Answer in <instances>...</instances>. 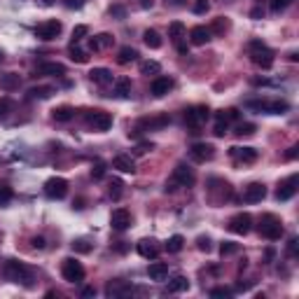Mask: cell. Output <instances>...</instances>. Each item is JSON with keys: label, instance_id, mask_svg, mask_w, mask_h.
<instances>
[{"label": "cell", "instance_id": "cell-1", "mask_svg": "<svg viewBox=\"0 0 299 299\" xmlns=\"http://www.w3.org/2000/svg\"><path fill=\"white\" fill-rule=\"evenodd\" d=\"M194 180H196V178H194L192 169L185 166V164H180V166H175L171 180H166V192H175L178 187H192Z\"/></svg>", "mask_w": 299, "mask_h": 299}, {"label": "cell", "instance_id": "cell-2", "mask_svg": "<svg viewBox=\"0 0 299 299\" xmlns=\"http://www.w3.org/2000/svg\"><path fill=\"white\" fill-rule=\"evenodd\" d=\"M5 274H7V278L10 280H14V283H21V285H26V288H31L33 283V271L26 264H21V262H17V259H10L7 264H5Z\"/></svg>", "mask_w": 299, "mask_h": 299}, {"label": "cell", "instance_id": "cell-3", "mask_svg": "<svg viewBox=\"0 0 299 299\" xmlns=\"http://www.w3.org/2000/svg\"><path fill=\"white\" fill-rule=\"evenodd\" d=\"M250 56H253V64L259 65V68H264V70H269V68L274 65V52L269 49L267 44L259 43V40H253V43H250Z\"/></svg>", "mask_w": 299, "mask_h": 299}, {"label": "cell", "instance_id": "cell-4", "mask_svg": "<svg viewBox=\"0 0 299 299\" xmlns=\"http://www.w3.org/2000/svg\"><path fill=\"white\" fill-rule=\"evenodd\" d=\"M259 234L264 236V238H269V241H278L280 236H283V224H280V220H278L276 215H264L262 217V224H259Z\"/></svg>", "mask_w": 299, "mask_h": 299}, {"label": "cell", "instance_id": "cell-5", "mask_svg": "<svg viewBox=\"0 0 299 299\" xmlns=\"http://www.w3.org/2000/svg\"><path fill=\"white\" fill-rule=\"evenodd\" d=\"M248 107L259 110V112H267V115H285L290 110V106L285 101H248Z\"/></svg>", "mask_w": 299, "mask_h": 299}, {"label": "cell", "instance_id": "cell-6", "mask_svg": "<svg viewBox=\"0 0 299 299\" xmlns=\"http://www.w3.org/2000/svg\"><path fill=\"white\" fill-rule=\"evenodd\" d=\"M61 274L68 283H80V280H85V267L75 259V257H68L64 259V267H61Z\"/></svg>", "mask_w": 299, "mask_h": 299}, {"label": "cell", "instance_id": "cell-7", "mask_svg": "<svg viewBox=\"0 0 299 299\" xmlns=\"http://www.w3.org/2000/svg\"><path fill=\"white\" fill-rule=\"evenodd\" d=\"M44 194L49 199H64L65 194H68V182H65V178H59V175L49 178V180L44 182Z\"/></svg>", "mask_w": 299, "mask_h": 299}, {"label": "cell", "instance_id": "cell-8", "mask_svg": "<svg viewBox=\"0 0 299 299\" xmlns=\"http://www.w3.org/2000/svg\"><path fill=\"white\" fill-rule=\"evenodd\" d=\"M86 124L94 128V131H107V128L112 127V117L107 112H103V110H91L86 115Z\"/></svg>", "mask_w": 299, "mask_h": 299}, {"label": "cell", "instance_id": "cell-9", "mask_svg": "<svg viewBox=\"0 0 299 299\" xmlns=\"http://www.w3.org/2000/svg\"><path fill=\"white\" fill-rule=\"evenodd\" d=\"M208 115H211V110L206 106H196V107H190L187 112H185V122H187V127L192 128H199L208 119Z\"/></svg>", "mask_w": 299, "mask_h": 299}, {"label": "cell", "instance_id": "cell-10", "mask_svg": "<svg viewBox=\"0 0 299 299\" xmlns=\"http://www.w3.org/2000/svg\"><path fill=\"white\" fill-rule=\"evenodd\" d=\"M250 227H253V217H250L248 213H238L229 220V232H234V234H238V236L248 234Z\"/></svg>", "mask_w": 299, "mask_h": 299}, {"label": "cell", "instance_id": "cell-11", "mask_svg": "<svg viewBox=\"0 0 299 299\" xmlns=\"http://www.w3.org/2000/svg\"><path fill=\"white\" fill-rule=\"evenodd\" d=\"M110 227L115 229V232H124L131 227V213H128L127 208H117V211H112L110 215Z\"/></svg>", "mask_w": 299, "mask_h": 299}, {"label": "cell", "instance_id": "cell-12", "mask_svg": "<svg viewBox=\"0 0 299 299\" xmlns=\"http://www.w3.org/2000/svg\"><path fill=\"white\" fill-rule=\"evenodd\" d=\"M59 33H61V21H56V19L44 21V23H40V26L35 28V35H38L40 40H54Z\"/></svg>", "mask_w": 299, "mask_h": 299}, {"label": "cell", "instance_id": "cell-13", "mask_svg": "<svg viewBox=\"0 0 299 299\" xmlns=\"http://www.w3.org/2000/svg\"><path fill=\"white\" fill-rule=\"evenodd\" d=\"M295 192H297V175H290L288 180H283L280 185H278L276 199L278 201H288V199L295 196Z\"/></svg>", "mask_w": 299, "mask_h": 299}, {"label": "cell", "instance_id": "cell-14", "mask_svg": "<svg viewBox=\"0 0 299 299\" xmlns=\"http://www.w3.org/2000/svg\"><path fill=\"white\" fill-rule=\"evenodd\" d=\"M190 154H192L194 161H211L215 157V148L211 143H196V145H192Z\"/></svg>", "mask_w": 299, "mask_h": 299}, {"label": "cell", "instance_id": "cell-15", "mask_svg": "<svg viewBox=\"0 0 299 299\" xmlns=\"http://www.w3.org/2000/svg\"><path fill=\"white\" fill-rule=\"evenodd\" d=\"M264 196H267V187H264L262 182H253V185H248L246 192H243V199H246L248 203H259Z\"/></svg>", "mask_w": 299, "mask_h": 299}, {"label": "cell", "instance_id": "cell-16", "mask_svg": "<svg viewBox=\"0 0 299 299\" xmlns=\"http://www.w3.org/2000/svg\"><path fill=\"white\" fill-rule=\"evenodd\" d=\"M138 255L145 257V259H157L159 257V246H157V241H152V238H143L138 241Z\"/></svg>", "mask_w": 299, "mask_h": 299}, {"label": "cell", "instance_id": "cell-17", "mask_svg": "<svg viewBox=\"0 0 299 299\" xmlns=\"http://www.w3.org/2000/svg\"><path fill=\"white\" fill-rule=\"evenodd\" d=\"M171 86H173V80L171 77H157L154 82H152V86H150V91H152V96H166L169 91H171Z\"/></svg>", "mask_w": 299, "mask_h": 299}, {"label": "cell", "instance_id": "cell-18", "mask_svg": "<svg viewBox=\"0 0 299 299\" xmlns=\"http://www.w3.org/2000/svg\"><path fill=\"white\" fill-rule=\"evenodd\" d=\"M112 169H117L119 173H136V161L131 159L128 154H117L112 159Z\"/></svg>", "mask_w": 299, "mask_h": 299}, {"label": "cell", "instance_id": "cell-19", "mask_svg": "<svg viewBox=\"0 0 299 299\" xmlns=\"http://www.w3.org/2000/svg\"><path fill=\"white\" fill-rule=\"evenodd\" d=\"M236 161H243V164H253L257 159V150L255 148H232L229 152Z\"/></svg>", "mask_w": 299, "mask_h": 299}, {"label": "cell", "instance_id": "cell-20", "mask_svg": "<svg viewBox=\"0 0 299 299\" xmlns=\"http://www.w3.org/2000/svg\"><path fill=\"white\" fill-rule=\"evenodd\" d=\"M112 44H115V38H112L110 33H101V35H96V38L89 40V49L101 52V49H107V47H112Z\"/></svg>", "mask_w": 299, "mask_h": 299}, {"label": "cell", "instance_id": "cell-21", "mask_svg": "<svg viewBox=\"0 0 299 299\" xmlns=\"http://www.w3.org/2000/svg\"><path fill=\"white\" fill-rule=\"evenodd\" d=\"M89 77H91L94 85H101V86H107L115 82V80H112V73H110L107 68H94V70L89 73Z\"/></svg>", "mask_w": 299, "mask_h": 299}, {"label": "cell", "instance_id": "cell-22", "mask_svg": "<svg viewBox=\"0 0 299 299\" xmlns=\"http://www.w3.org/2000/svg\"><path fill=\"white\" fill-rule=\"evenodd\" d=\"M190 40H192V44L201 47V44H206L211 40V31H208L206 26H194L192 33H190Z\"/></svg>", "mask_w": 299, "mask_h": 299}, {"label": "cell", "instance_id": "cell-23", "mask_svg": "<svg viewBox=\"0 0 299 299\" xmlns=\"http://www.w3.org/2000/svg\"><path fill=\"white\" fill-rule=\"evenodd\" d=\"M148 276H150V280H166V276H169V267H166L164 262H154V264H150L148 267Z\"/></svg>", "mask_w": 299, "mask_h": 299}, {"label": "cell", "instance_id": "cell-24", "mask_svg": "<svg viewBox=\"0 0 299 299\" xmlns=\"http://www.w3.org/2000/svg\"><path fill=\"white\" fill-rule=\"evenodd\" d=\"M112 94H115L117 98H128L131 96V82H128L127 77L117 80V82H115V89H112Z\"/></svg>", "mask_w": 299, "mask_h": 299}, {"label": "cell", "instance_id": "cell-25", "mask_svg": "<svg viewBox=\"0 0 299 299\" xmlns=\"http://www.w3.org/2000/svg\"><path fill=\"white\" fill-rule=\"evenodd\" d=\"M185 290H190L187 276H173L169 280V292H185Z\"/></svg>", "mask_w": 299, "mask_h": 299}, {"label": "cell", "instance_id": "cell-26", "mask_svg": "<svg viewBox=\"0 0 299 299\" xmlns=\"http://www.w3.org/2000/svg\"><path fill=\"white\" fill-rule=\"evenodd\" d=\"M19 82H21V77L17 73H7V75H0V89H17L19 86Z\"/></svg>", "mask_w": 299, "mask_h": 299}, {"label": "cell", "instance_id": "cell-27", "mask_svg": "<svg viewBox=\"0 0 299 299\" xmlns=\"http://www.w3.org/2000/svg\"><path fill=\"white\" fill-rule=\"evenodd\" d=\"M143 43L148 44L150 49H159L161 47V35L157 31H152V28H148V31L143 33Z\"/></svg>", "mask_w": 299, "mask_h": 299}, {"label": "cell", "instance_id": "cell-28", "mask_svg": "<svg viewBox=\"0 0 299 299\" xmlns=\"http://www.w3.org/2000/svg\"><path fill=\"white\" fill-rule=\"evenodd\" d=\"M40 73H43V75H54V77H61V75H65V65L64 64H43V65H40Z\"/></svg>", "mask_w": 299, "mask_h": 299}, {"label": "cell", "instance_id": "cell-29", "mask_svg": "<svg viewBox=\"0 0 299 299\" xmlns=\"http://www.w3.org/2000/svg\"><path fill=\"white\" fill-rule=\"evenodd\" d=\"M138 59V52L133 49V47H122L119 49V56H117V61L122 65H127V64H131V61H136Z\"/></svg>", "mask_w": 299, "mask_h": 299}, {"label": "cell", "instance_id": "cell-30", "mask_svg": "<svg viewBox=\"0 0 299 299\" xmlns=\"http://www.w3.org/2000/svg\"><path fill=\"white\" fill-rule=\"evenodd\" d=\"M73 115H75V110L70 106H61L52 112V117L56 119V122H68V119H73Z\"/></svg>", "mask_w": 299, "mask_h": 299}, {"label": "cell", "instance_id": "cell-31", "mask_svg": "<svg viewBox=\"0 0 299 299\" xmlns=\"http://www.w3.org/2000/svg\"><path fill=\"white\" fill-rule=\"evenodd\" d=\"M171 119L166 117V115H161V117H152V119H143L140 122V127H145V128H161V127H166Z\"/></svg>", "mask_w": 299, "mask_h": 299}, {"label": "cell", "instance_id": "cell-32", "mask_svg": "<svg viewBox=\"0 0 299 299\" xmlns=\"http://www.w3.org/2000/svg\"><path fill=\"white\" fill-rule=\"evenodd\" d=\"M182 246H185V238H182L180 234L171 236V238L166 241V250H169V253H180Z\"/></svg>", "mask_w": 299, "mask_h": 299}, {"label": "cell", "instance_id": "cell-33", "mask_svg": "<svg viewBox=\"0 0 299 299\" xmlns=\"http://www.w3.org/2000/svg\"><path fill=\"white\" fill-rule=\"evenodd\" d=\"M54 94L52 86H33L28 91V98H49Z\"/></svg>", "mask_w": 299, "mask_h": 299}, {"label": "cell", "instance_id": "cell-34", "mask_svg": "<svg viewBox=\"0 0 299 299\" xmlns=\"http://www.w3.org/2000/svg\"><path fill=\"white\" fill-rule=\"evenodd\" d=\"M169 33H171V38H173V43L178 44L182 40V35H185V26H182L180 21H173L171 26H169Z\"/></svg>", "mask_w": 299, "mask_h": 299}, {"label": "cell", "instance_id": "cell-35", "mask_svg": "<svg viewBox=\"0 0 299 299\" xmlns=\"http://www.w3.org/2000/svg\"><path fill=\"white\" fill-rule=\"evenodd\" d=\"M159 70H161V65L157 64V61H143L140 64V73L143 75H159Z\"/></svg>", "mask_w": 299, "mask_h": 299}, {"label": "cell", "instance_id": "cell-36", "mask_svg": "<svg viewBox=\"0 0 299 299\" xmlns=\"http://www.w3.org/2000/svg\"><path fill=\"white\" fill-rule=\"evenodd\" d=\"M70 246H73V250H75V253H80V255L91 253V243H89V241H85V238H77V241H73Z\"/></svg>", "mask_w": 299, "mask_h": 299}, {"label": "cell", "instance_id": "cell-37", "mask_svg": "<svg viewBox=\"0 0 299 299\" xmlns=\"http://www.w3.org/2000/svg\"><path fill=\"white\" fill-rule=\"evenodd\" d=\"M255 131H257L255 124H250V122H246V124H238L234 133H236V136H241V138H243V136H253Z\"/></svg>", "mask_w": 299, "mask_h": 299}, {"label": "cell", "instance_id": "cell-38", "mask_svg": "<svg viewBox=\"0 0 299 299\" xmlns=\"http://www.w3.org/2000/svg\"><path fill=\"white\" fill-rule=\"evenodd\" d=\"M70 59H73L75 64H86V59H89V56H86V52L85 49H80V47H70Z\"/></svg>", "mask_w": 299, "mask_h": 299}, {"label": "cell", "instance_id": "cell-39", "mask_svg": "<svg viewBox=\"0 0 299 299\" xmlns=\"http://www.w3.org/2000/svg\"><path fill=\"white\" fill-rule=\"evenodd\" d=\"M86 35H89V28H86L85 23L75 26V28H73V43H80V40H85Z\"/></svg>", "mask_w": 299, "mask_h": 299}, {"label": "cell", "instance_id": "cell-40", "mask_svg": "<svg viewBox=\"0 0 299 299\" xmlns=\"http://www.w3.org/2000/svg\"><path fill=\"white\" fill-rule=\"evenodd\" d=\"M290 5H292V0H271V12L280 14L283 10H288Z\"/></svg>", "mask_w": 299, "mask_h": 299}, {"label": "cell", "instance_id": "cell-41", "mask_svg": "<svg viewBox=\"0 0 299 299\" xmlns=\"http://www.w3.org/2000/svg\"><path fill=\"white\" fill-rule=\"evenodd\" d=\"M238 253V243H229V241H224L222 246H220V255L227 257V255H234Z\"/></svg>", "mask_w": 299, "mask_h": 299}, {"label": "cell", "instance_id": "cell-42", "mask_svg": "<svg viewBox=\"0 0 299 299\" xmlns=\"http://www.w3.org/2000/svg\"><path fill=\"white\" fill-rule=\"evenodd\" d=\"M103 175H106V164H103V161H96L94 169H91V178H94V180H101Z\"/></svg>", "mask_w": 299, "mask_h": 299}, {"label": "cell", "instance_id": "cell-43", "mask_svg": "<svg viewBox=\"0 0 299 299\" xmlns=\"http://www.w3.org/2000/svg\"><path fill=\"white\" fill-rule=\"evenodd\" d=\"M227 28H229V21H227V19H224V17H217V19H215V23H213V28H208V31L211 33H222V31H227Z\"/></svg>", "mask_w": 299, "mask_h": 299}, {"label": "cell", "instance_id": "cell-44", "mask_svg": "<svg viewBox=\"0 0 299 299\" xmlns=\"http://www.w3.org/2000/svg\"><path fill=\"white\" fill-rule=\"evenodd\" d=\"M213 133H215V136H224V133H227V119L220 117V115H217V122H215Z\"/></svg>", "mask_w": 299, "mask_h": 299}, {"label": "cell", "instance_id": "cell-45", "mask_svg": "<svg viewBox=\"0 0 299 299\" xmlns=\"http://www.w3.org/2000/svg\"><path fill=\"white\" fill-rule=\"evenodd\" d=\"M122 187H124L122 180H112V185H110V196H112V199H119V196H122Z\"/></svg>", "mask_w": 299, "mask_h": 299}, {"label": "cell", "instance_id": "cell-46", "mask_svg": "<svg viewBox=\"0 0 299 299\" xmlns=\"http://www.w3.org/2000/svg\"><path fill=\"white\" fill-rule=\"evenodd\" d=\"M196 248H199L201 253H211V238H208V236H199V241H196Z\"/></svg>", "mask_w": 299, "mask_h": 299}, {"label": "cell", "instance_id": "cell-47", "mask_svg": "<svg viewBox=\"0 0 299 299\" xmlns=\"http://www.w3.org/2000/svg\"><path fill=\"white\" fill-rule=\"evenodd\" d=\"M12 201V190L10 187H0V206H7Z\"/></svg>", "mask_w": 299, "mask_h": 299}, {"label": "cell", "instance_id": "cell-48", "mask_svg": "<svg viewBox=\"0 0 299 299\" xmlns=\"http://www.w3.org/2000/svg\"><path fill=\"white\" fill-rule=\"evenodd\" d=\"M208 7H211L208 0H194V12H196V14H206Z\"/></svg>", "mask_w": 299, "mask_h": 299}, {"label": "cell", "instance_id": "cell-49", "mask_svg": "<svg viewBox=\"0 0 299 299\" xmlns=\"http://www.w3.org/2000/svg\"><path fill=\"white\" fill-rule=\"evenodd\" d=\"M211 297H232V290L229 288H213L211 290Z\"/></svg>", "mask_w": 299, "mask_h": 299}, {"label": "cell", "instance_id": "cell-50", "mask_svg": "<svg viewBox=\"0 0 299 299\" xmlns=\"http://www.w3.org/2000/svg\"><path fill=\"white\" fill-rule=\"evenodd\" d=\"M110 14L117 17V19H124V17H127V10H124L122 5H112V7H110Z\"/></svg>", "mask_w": 299, "mask_h": 299}, {"label": "cell", "instance_id": "cell-51", "mask_svg": "<svg viewBox=\"0 0 299 299\" xmlns=\"http://www.w3.org/2000/svg\"><path fill=\"white\" fill-rule=\"evenodd\" d=\"M85 2L86 0H65V7H70V10H80Z\"/></svg>", "mask_w": 299, "mask_h": 299}, {"label": "cell", "instance_id": "cell-52", "mask_svg": "<svg viewBox=\"0 0 299 299\" xmlns=\"http://www.w3.org/2000/svg\"><path fill=\"white\" fill-rule=\"evenodd\" d=\"M154 145L152 143H138V148H136V154H145L148 150H152Z\"/></svg>", "mask_w": 299, "mask_h": 299}, {"label": "cell", "instance_id": "cell-53", "mask_svg": "<svg viewBox=\"0 0 299 299\" xmlns=\"http://www.w3.org/2000/svg\"><path fill=\"white\" fill-rule=\"evenodd\" d=\"M31 243H33V248H38V250H43V248H44V238H43V236H35V238H33Z\"/></svg>", "mask_w": 299, "mask_h": 299}, {"label": "cell", "instance_id": "cell-54", "mask_svg": "<svg viewBox=\"0 0 299 299\" xmlns=\"http://www.w3.org/2000/svg\"><path fill=\"white\" fill-rule=\"evenodd\" d=\"M10 110V101L7 98H0V115H5Z\"/></svg>", "mask_w": 299, "mask_h": 299}, {"label": "cell", "instance_id": "cell-55", "mask_svg": "<svg viewBox=\"0 0 299 299\" xmlns=\"http://www.w3.org/2000/svg\"><path fill=\"white\" fill-rule=\"evenodd\" d=\"M297 145H295V148H290L288 152H285V159H297Z\"/></svg>", "mask_w": 299, "mask_h": 299}, {"label": "cell", "instance_id": "cell-56", "mask_svg": "<svg viewBox=\"0 0 299 299\" xmlns=\"http://www.w3.org/2000/svg\"><path fill=\"white\" fill-rule=\"evenodd\" d=\"M82 297H96V288H85L82 290Z\"/></svg>", "mask_w": 299, "mask_h": 299}, {"label": "cell", "instance_id": "cell-57", "mask_svg": "<svg viewBox=\"0 0 299 299\" xmlns=\"http://www.w3.org/2000/svg\"><path fill=\"white\" fill-rule=\"evenodd\" d=\"M262 14H264V12H262V7H255V10L250 12V17H253V19H259Z\"/></svg>", "mask_w": 299, "mask_h": 299}, {"label": "cell", "instance_id": "cell-58", "mask_svg": "<svg viewBox=\"0 0 299 299\" xmlns=\"http://www.w3.org/2000/svg\"><path fill=\"white\" fill-rule=\"evenodd\" d=\"M290 253H292V255H297V238H292V241H290Z\"/></svg>", "mask_w": 299, "mask_h": 299}, {"label": "cell", "instance_id": "cell-59", "mask_svg": "<svg viewBox=\"0 0 299 299\" xmlns=\"http://www.w3.org/2000/svg\"><path fill=\"white\" fill-rule=\"evenodd\" d=\"M152 5H154V2H152V0H140V7H143V10H150V7H152Z\"/></svg>", "mask_w": 299, "mask_h": 299}, {"label": "cell", "instance_id": "cell-60", "mask_svg": "<svg viewBox=\"0 0 299 299\" xmlns=\"http://www.w3.org/2000/svg\"><path fill=\"white\" fill-rule=\"evenodd\" d=\"M169 2L175 5V7H182V5H185V0H166V5H169Z\"/></svg>", "mask_w": 299, "mask_h": 299}, {"label": "cell", "instance_id": "cell-61", "mask_svg": "<svg viewBox=\"0 0 299 299\" xmlns=\"http://www.w3.org/2000/svg\"><path fill=\"white\" fill-rule=\"evenodd\" d=\"M43 2H44V5H52V2H54V0H43Z\"/></svg>", "mask_w": 299, "mask_h": 299}, {"label": "cell", "instance_id": "cell-62", "mask_svg": "<svg viewBox=\"0 0 299 299\" xmlns=\"http://www.w3.org/2000/svg\"><path fill=\"white\" fill-rule=\"evenodd\" d=\"M0 61H2V52H0Z\"/></svg>", "mask_w": 299, "mask_h": 299}]
</instances>
